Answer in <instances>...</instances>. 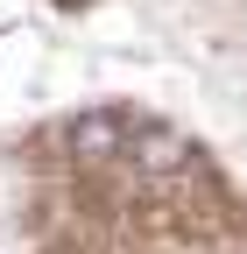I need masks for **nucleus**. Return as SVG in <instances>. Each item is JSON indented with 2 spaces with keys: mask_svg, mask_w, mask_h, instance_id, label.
I'll list each match as a JSON object with an SVG mask.
<instances>
[{
  "mask_svg": "<svg viewBox=\"0 0 247 254\" xmlns=\"http://www.w3.org/2000/svg\"><path fill=\"white\" fill-rule=\"evenodd\" d=\"M64 254H85V247H64Z\"/></svg>",
  "mask_w": 247,
  "mask_h": 254,
  "instance_id": "nucleus-1",
  "label": "nucleus"
}]
</instances>
